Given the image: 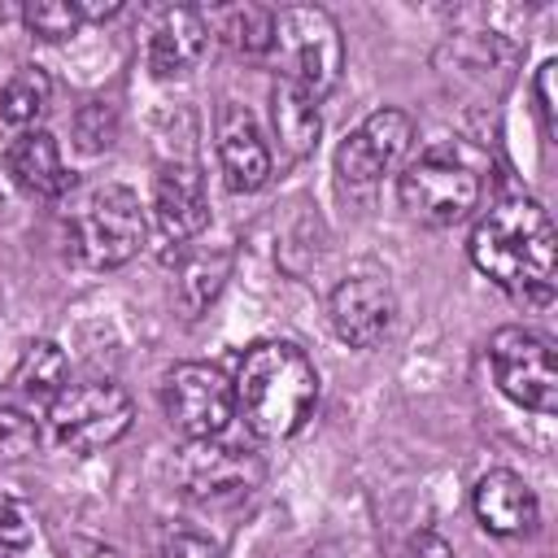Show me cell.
I'll use <instances>...</instances> for the list:
<instances>
[{
    "label": "cell",
    "mask_w": 558,
    "mask_h": 558,
    "mask_svg": "<svg viewBox=\"0 0 558 558\" xmlns=\"http://www.w3.org/2000/svg\"><path fill=\"white\" fill-rule=\"evenodd\" d=\"M466 253L480 275H488L497 288H506L523 305H549L558 240L541 201L501 196L497 205H488V214L475 222L466 240Z\"/></svg>",
    "instance_id": "6da1fadb"
},
{
    "label": "cell",
    "mask_w": 558,
    "mask_h": 558,
    "mask_svg": "<svg viewBox=\"0 0 558 558\" xmlns=\"http://www.w3.org/2000/svg\"><path fill=\"white\" fill-rule=\"evenodd\" d=\"M235 410L262 440L296 436L318 405V371L288 340H262L244 353L235 379Z\"/></svg>",
    "instance_id": "7a4b0ae2"
},
{
    "label": "cell",
    "mask_w": 558,
    "mask_h": 558,
    "mask_svg": "<svg viewBox=\"0 0 558 558\" xmlns=\"http://www.w3.org/2000/svg\"><path fill=\"white\" fill-rule=\"evenodd\" d=\"M65 227H70V253L87 270L126 266L148 235L144 205L126 183H100L83 192Z\"/></svg>",
    "instance_id": "3957f363"
},
{
    "label": "cell",
    "mask_w": 558,
    "mask_h": 558,
    "mask_svg": "<svg viewBox=\"0 0 558 558\" xmlns=\"http://www.w3.org/2000/svg\"><path fill=\"white\" fill-rule=\"evenodd\" d=\"M283 61V78L323 100L344 70V35L336 17L318 4H288L275 13V48Z\"/></svg>",
    "instance_id": "277c9868"
},
{
    "label": "cell",
    "mask_w": 558,
    "mask_h": 558,
    "mask_svg": "<svg viewBox=\"0 0 558 558\" xmlns=\"http://www.w3.org/2000/svg\"><path fill=\"white\" fill-rule=\"evenodd\" d=\"M397 196L401 209L414 222L427 227H453L462 218H471L480 209L484 196V179L471 161H462L449 148H427L423 157H414L401 179H397Z\"/></svg>",
    "instance_id": "5b68a950"
},
{
    "label": "cell",
    "mask_w": 558,
    "mask_h": 558,
    "mask_svg": "<svg viewBox=\"0 0 558 558\" xmlns=\"http://www.w3.org/2000/svg\"><path fill=\"white\" fill-rule=\"evenodd\" d=\"M131 418H135V405H131L126 388L113 379L65 384L48 401V432L70 453H96V449L122 440Z\"/></svg>",
    "instance_id": "8992f818"
},
{
    "label": "cell",
    "mask_w": 558,
    "mask_h": 558,
    "mask_svg": "<svg viewBox=\"0 0 558 558\" xmlns=\"http://www.w3.org/2000/svg\"><path fill=\"white\" fill-rule=\"evenodd\" d=\"M262 458L244 445H227L218 436L187 440L174 458V484L205 506H235L262 488Z\"/></svg>",
    "instance_id": "52a82bcc"
},
{
    "label": "cell",
    "mask_w": 558,
    "mask_h": 558,
    "mask_svg": "<svg viewBox=\"0 0 558 558\" xmlns=\"http://www.w3.org/2000/svg\"><path fill=\"white\" fill-rule=\"evenodd\" d=\"M161 410L187 440H209L235 418V388L209 362H174L161 375Z\"/></svg>",
    "instance_id": "ba28073f"
},
{
    "label": "cell",
    "mask_w": 558,
    "mask_h": 558,
    "mask_svg": "<svg viewBox=\"0 0 558 558\" xmlns=\"http://www.w3.org/2000/svg\"><path fill=\"white\" fill-rule=\"evenodd\" d=\"M488 362L497 388L532 410V414H554L558 410V371H554V349L545 336L527 327H501L488 340Z\"/></svg>",
    "instance_id": "9c48e42d"
},
{
    "label": "cell",
    "mask_w": 558,
    "mask_h": 558,
    "mask_svg": "<svg viewBox=\"0 0 558 558\" xmlns=\"http://www.w3.org/2000/svg\"><path fill=\"white\" fill-rule=\"evenodd\" d=\"M414 144V118L405 109H375L366 113L344 144L336 148V174L344 187H375L384 174H392Z\"/></svg>",
    "instance_id": "30bf717a"
},
{
    "label": "cell",
    "mask_w": 558,
    "mask_h": 558,
    "mask_svg": "<svg viewBox=\"0 0 558 558\" xmlns=\"http://www.w3.org/2000/svg\"><path fill=\"white\" fill-rule=\"evenodd\" d=\"M327 314H331V331L349 349H371L388 336L392 314H397V296L379 275H349L336 283Z\"/></svg>",
    "instance_id": "8fae6325"
},
{
    "label": "cell",
    "mask_w": 558,
    "mask_h": 558,
    "mask_svg": "<svg viewBox=\"0 0 558 558\" xmlns=\"http://www.w3.org/2000/svg\"><path fill=\"white\" fill-rule=\"evenodd\" d=\"M153 218L157 231L174 244L196 240L209 227V192L196 161H166L153 179Z\"/></svg>",
    "instance_id": "7c38bea8"
},
{
    "label": "cell",
    "mask_w": 558,
    "mask_h": 558,
    "mask_svg": "<svg viewBox=\"0 0 558 558\" xmlns=\"http://www.w3.org/2000/svg\"><path fill=\"white\" fill-rule=\"evenodd\" d=\"M218 166H222V183L231 192H257L270 183V148L262 140V126L253 118V109L222 100L218 109Z\"/></svg>",
    "instance_id": "4fadbf2b"
},
{
    "label": "cell",
    "mask_w": 558,
    "mask_h": 558,
    "mask_svg": "<svg viewBox=\"0 0 558 558\" xmlns=\"http://www.w3.org/2000/svg\"><path fill=\"white\" fill-rule=\"evenodd\" d=\"M471 506H475V519L484 532L493 536H519V532H532L541 506H536V493L532 484L510 471V466H493L475 480V493H471Z\"/></svg>",
    "instance_id": "5bb4252c"
},
{
    "label": "cell",
    "mask_w": 558,
    "mask_h": 558,
    "mask_svg": "<svg viewBox=\"0 0 558 558\" xmlns=\"http://www.w3.org/2000/svg\"><path fill=\"white\" fill-rule=\"evenodd\" d=\"M209 48V26L201 9H161L157 26L148 31V70L157 78L187 74Z\"/></svg>",
    "instance_id": "9a60e30c"
},
{
    "label": "cell",
    "mask_w": 558,
    "mask_h": 558,
    "mask_svg": "<svg viewBox=\"0 0 558 558\" xmlns=\"http://www.w3.org/2000/svg\"><path fill=\"white\" fill-rule=\"evenodd\" d=\"M4 170L26 196H39V201H57L70 192V170L61 161V148L44 126L13 135V144L4 148Z\"/></svg>",
    "instance_id": "2e32d148"
},
{
    "label": "cell",
    "mask_w": 558,
    "mask_h": 558,
    "mask_svg": "<svg viewBox=\"0 0 558 558\" xmlns=\"http://www.w3.org/2000/svg\"><path fill=\"white\" fill-rule=\"evenodd\" d=\"M270 122H275V140L279 148L301 161L318 148V135H323V113H318V100L310 92H301L296 83L288 78H275L270 87Z\"/></svg>",
    "instance_id": "e0dca14e"
},
{
    "label": "cell",
    "mask_w": 558,
    "mask_h": 558,
    "mask_svg": "<svg viewBox=\"0 0 558 558\" xmlns=\"http://www.w3.org/2000/svg\"><path fill=\"white\" fill-rule=\"evenodd\" d=\"M205 26L235 52V57H266L275 48V9L266 4H222L205 13Z\"/></svg>",
    "instance_id": "ac0fdd59"
},
{
    "label": "cell",
    "mask_w": 558,
    "mask_h": 558,
    "mask_svg": "<svg viewBox=\"0 0 558 558\" xmlns=\"http://www.w3.org/2000/svg\"><path fill=\"white\" fill-rule=\"evenodd\" d=\"M65 353H61V344L57 340H31L26 349H22V357H17V366H13V392L26 401V405H44L48 410V401L65 388Z\"/></svg>",
    "instance_id": "d6986e66"
},
{
    "label": "cell",
    "mask_w": 558,
    "mask_h": 558,
    "mask_svg": "<svg viewBox=\"0 0 558 558\" xmlns=\"http://www.w3.org/2000/svg\"><path fill=\"white\" fill-rule=\"evenodd\" d=\"M48 105H52V78L39 65H17L0 87V118L17 131H35Z\"/></svg>",
    "instance_id": "ffe728a7"
},
{
    "label": "cell",
    "mask_w": 558,
    "mask_h": 558,
    "mask_svg": "<svg viewBox=\"0 0 558 558\" xmlns=\"http://www.w3.org/2000/svg\"><path fill=\"white\" fill-rule=\"evenodd\" d=\"M231 279V248H201L179 266V305L187 318L214 305L222 283Z\"/></svg>",
    "instance_id": "44dd1931"
},
{
    "label": "cell",
    "mask_w": 558,
    "mask_h": 558,
    "mask_svg": "<svg viewBox=\"0 0 558 558\" xmlns=\"http://www.w3.org/2000/svg\"><path fill=\"white\" fill-rule=\"evenodd\" d=\"M22 22H26V31H31L35 39L57 44V39H70V35L83 26V13H78L74 0H31V4L22 9Z\"/></svg>",
    "instance_id": "7402d4cb"
},
{
    "label": "cell",
    "mask_w": 558,
    "mask_h": 558,
    "mask_svg": "<svg viewBox=\"0 0 558 558\" xmlns=\"http://www.w3.org/2000/svg\"><path fill=\"white\" fill-rule=\"evenodd\" d=\"M118 140V113L109 100H87L74 113V144L83 153H105Z\"/></svg>",
    "instance_id": "603a6c76"
},
{
    "label": "cell",
    "mask_w": 558,
    "mask_h": 558,
    "mask_svg": "<svg viewBox=\"0 0 558 558\" xmlns=\"http://www.w3.org/2000/svg\"><path fill=\"white\" fill-rule=\"evenodd\" d=\"M39 449V427L26 410L0 401V462H22Z\"/></svg>",
    "instance_id": "cb8c5ba5"
},
{
    "label": "cell",
    "mask_w": 558,
    "mask_h": 558,
    "mask_svg": "<svg viewBox=\"0 0 558 558\" xmlns=\"http://www.w3.org/2000/svg\"><path fill=\"white\" fill-rule=\"evenodd\" d=\"M157 558H222V545L196 527H170L157 541Z\"/></svg>",
    "instance_id": "d4e9b609"
},
{
    "label": "cell",
    "mask_w": 558,
    "mask_h": 558,
    "mask_svg": "<svg viewBox=\"0 0 558 558\" xmlns=\"http://www.w3.org/2000/svg\"><path fill=\"white\" fill-rule=\"evenodd\" d=\"M31 532H35V519H31L26 501L4 493L0 497V549H22L31 541Z\"/></svg>",
    "instance_id": "484cf974"
},
{
    "label": "cell",
    "mask_w": 558,
    "mask_h": 558,
    "mask_svg": "<svg viewBox=\"0 0 558 558\" xmlns=\"http://www.w3.org/2000/svg\"><path fill=\"white\" fill-rule=\"evenodd\" d=\"M554 74H558V61H541V70L532 78V96H536V113H541L545 131L554 126Z\"/></svg>",
    "instance_id": "4316f807"
},
{
    "label": "cell",
    "mask_w": 558,
    "mask_h": 558,
    "mask_svg": "<svg viewBox=\"0 0 558 558\" xmlns=\"http://www.w3.org/2000/svg\"><path fill=\"white\" fill-rule=\"evenodd\" d=\"M401 558H453V549L445 545V536H436V532H414L410 541H405V554Z\"/></svg>",
    "instance_id": "83f0119b"
},
{
    "label": "cell",
    "mask_w": 558,
    "mask_h": 558,
    "mask_svg": "<svg viewBox=\"0 0 558 558\" xmlns=\"http://www.w3.org/2000/svg\"><path fill=\"white\" fill-rule=\"evenodd\" d=\"M61 558H122V549H113L105 541H92V536H70L61 545Z\"/></svg>",
    "instance_id": "f1b7e54d"
},
{
    "label": "cell",
    "mask_w": 558,
    "mask_h": 558,
    "mask_svg": "<svg viewBox=\"0 0 558 558\" xmlns=\"http://www.w3.org/2000/svg\"><path fill=\"white\" fill-rule=\"evenodd\" d=\"M0 558H9V549H0Z\"/></svg>",
    "instance_id": "f546056e"
}]
</instances>
